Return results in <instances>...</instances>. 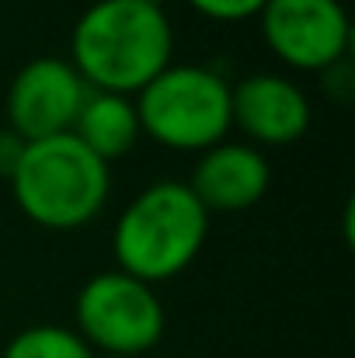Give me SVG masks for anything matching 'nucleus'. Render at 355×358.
I'll return each mask as SVG.
<instances>
[{"label": "nucleus", "mask_w": 355, "mask_h": 358, "mask_svg": "<svg viewBox=\"0 0 355 358\" xmlns=\"http://www.w3.org/2000/svg\"><path fill=\"white\" fill-rule=\"evenodd\" d=\"M174 28L146 0H95L74 24L70 66L91 91L139 94L174 59Z\"/></svg>", "instance_id": "nucleus-1"}, {"label": "nucleus", "mask_w": 355, "mask_h": 358, "mask_svg": "<svg viewBox=\"0 0 355 358\" xmlns=\"http://www.w3.org/2000/svg\"><path fill=\"white\" fill-rule=\"evenodd\" d=\"M209 213L185 181H153L116 220L112 254L118 271L157 285L181 275L202 250Z\"/></svg>", "instance_id": "nucleus-2"}, {"label": "nucleus", "mask_w": 355, "mask_h": 358, "mask_svg": "<svg viewBox=\"0 0 355 358\" xmlns=\"http://www.w3.org/2000/svg\"><path fill=\"white\" fill-rule=\"evenodd\" d=\"M7 185L32 223L46 230H81L105 209L112 174L105 160L63 132L25 143Z\"/></svg>", "instance_id": "nucleus-3"}, {"label": "nucleus", "mask_w": 355, "mask_h": 358, "mask_svg": "<svg viewBox=\"0 0 355 358\" xmlns=\"http://www.w3.org/2000/svg\"><path fill=\"white\" fill-rule=\"evenodd\" d=\"M139 132L178 153H206L230 125V84L213 66L171 63L132 94Z\"/></svg>", "instance_id": "nucleus-4"}, {"label": "nucleus", "mask_w": 355, "mask_h": 358, "mask_svg": "<svg viewBox=\"0 0 355 358\" xmlns=\"http://www.w3.org/2000/svg\"><path fill=\"white\" fill-rule=\"evenodd\" d=\"M77 334L91 352L139 358L164 338V303L153 285L118 268L102 271L77 292Z\"/></svg>", "instance_id": "nucleus-5"}, {"label": "nucleus", "mask_w": 355, "mask_h": 358, "mask_svg": "<svg viewBox=\"0 0 355 358\" xmlns=\"http://www.w3.org/2000/svg\"><path fill=\"white\" fill-rule=\"evenodd\" d=\"M258 21L265 45L293 70L324 73L349 59L352 21L342 0H268Z\"/></svg>", "instance_id": "nucleus-6"}, {"label": "nucleus", "mask_w": 355, "mask_h": 358, "mask_svg": "<svg viewBox=\"0 0 355 358\" xmlns=\"http://www.w3.org/2000/svg\"><path fill=\"white\" fill-rule=\"evenodd\" d=\"M88 91L91 87L81 80L70 59L39 56L25 63L7 87V129L25 143L63 136L74 129Z\"/></svg>", "instance_id": "nucleus-7"}, {"label": "nucleus", "mask_w": 355, "mask_h": 358, "mask_svg": "<svg viewBox=\"0 0 355 358\" xmlns=\"http://www.w3.org/2000/svg\"><path fill=\"white\" fill-rule=\"evenodd\" d=\"M310 98L282 73H251L230 84V125L251 146H289L310 129Z\"/></svg>", "instance_id": "nucleus-8"}, {"label": "nucleus", "mask_w": 355, "mask_h": 358, "mask_svg": "<svg viewBox=\"0 0 355 358\" xmlns=\"http://www.w3.org/2000/svg\"><path fill=\"white\" fill-rule=\"evenodd\" d=\"M192 195L202 202V209L213 213H244L258 206L272 185V164L268 157L251 143H216L209 146L192 178L185 181Z\"/></svg>", "instance_id": "nucleus-9"}, {"label": "nucleus", "mask_w": 355, "mask_h": 358, "mask_svg": "<svg viewBox=\"0 0 355 358\" xmlns=\"http://www.w3.org/2000/svg\"><path fill=\"white\" fill-rule=\"evenodd\" d=\"M70 136L77 143H84L98 160L112 164V160L125 157L139 143L143 132H139V119H136L132 98L109 94V91H88Z\"/></svg>", "instance_id": "nucleus-10"}, {"label": "nucleus", "mask_w": 355, "mask_h": 358, "mask_svg": "<svg viewBox=\"0 0 355 358\" xmlns=\"http://www.w3.org/2000/svg\"><path fill=\"white\" fill-rule=\"evenodd\" d=\"M0 358H98V355L88 348V341L77 331L60 327V324H39V327H28V331L14 334Z\"/></svg>", "instance_id": "nucleus-11"}, {"label": "nucleus", "mask_w": 355, "mask_h": 358, "mask_svg": "<svg viewBox=\"0 0 355 358\" xmlns=\"http://www.w3.org/2000/svg\"><path fill=\"white\" fill-rule=\"evenodd\" d=\"M268 0H188V7L209 21H247V17H258L261 7Z\"/></svg>", "instance_id": "nucleus-12"}, {"label": "nucleus", "mask_w": 355, "mask_h": 358, "mask_svg": "<svg viewBox=\"0 0 355 358\" xmlns=\"http://www.w3.org/2000/svg\"><path fill=\"white\" fill-rule=\"evenodd\" d=\"M21 150H25V139L14 136L11 129H0V178L11 181L18 160H21Z\"/></svg>", "instance_id": "nucleus-13"}, {"label": "nucleus", "mask_w": 355, "mask_h": 358, "mask_svg": "<svg viewBox=\"0 0 355 358\" xmlns=\"http://www.w3.org/2000/svg\"><path fill=\"white\" fill-rule=\"evenodd\" d=\"M146 3H153V7H164V0H146Z\"/></svg>", "instance_id": "nucleus-14"}, {"label": "nucleus", "mask_w": 355, "mask_h": 358, "mask_svg": "<svg viewBox=\"0 0 355 358\" xmlns=\"http://www.w3.org/2000/svg\"><path fill=\"white\" fill-rule=\"evenodd\" d=\"M102 358H125V355H102Z\"/></svg>", "instance_id": "nucleus-15"}]
</instances>
